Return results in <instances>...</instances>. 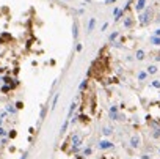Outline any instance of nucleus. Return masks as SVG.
<instances>
[{
    "label": "nucleus",
    "instance_id": "f257e3e1",
    "mask_svg": "<svg viewBox=\"0 0 160 159\" xmlns=\"http://www.w3.org/2000/svg\"><path fill=\"white\" fill-rule=\"evenodd\" d=\"M108 146H112L110 142H100V148H108Z\"/></svg>",
    "mask_w": 160,
    "mask_h": 159
},
{
    "label": "nucleus",
    "instance_id": "f03ea898",
    "mask_svg": "<svg viewBox=\"0 0 160 159\" xmlns=\"http://www.w3.org/2000/svg\"><path fill=\"white\" fill-rule=\"evenodd\" d=\"M138 145V140H136V139H132V146H136Z\"/></svg>",
    "mask_w": 160,
    "mask_h": 159
},
{
    "label": "nucleus",
    "instance_id": "7ed1b4c3",
    "mask_svg": "<svg viewBox=\"0 0 160 159\" xmlns=\"http://www.w3.org/2000/svg\"><path fill=\"white\" fill-rule=\"evenodd\" d=\"M0 135H5V131H3L2 128H0Z\"/></svg>",
    "mask_w": 160,
    "mask_h": 159
}]
</instances>
